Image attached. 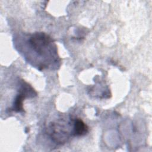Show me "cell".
Returning <instances> with one entry per match:
<instances>
[{
	"label": "cell",
	"instance_id": "cell-1",
	"mask_svg": "<svg viewBox=\"0 0 152 152\" xmlns=\"http://www.w3.org/2000/svg\"><path fill=\"white\" fill-rule=\"evenodd\" d=\"M51 42L50 38L43 33L34 34L29 40L30 44L33 49L40 55H42L45 52L46 47Z\"/></svg>",
	"mask_w": 152,
	"mask_h": 152
},
{
	"label": "cell",
	"instance_id": "cell-3",
	"mask_svg": "<svg viewBox=\"0 0 152 152\" xmlns=\"http://www.w3.org/2000/svg\"><path fill=\"white\" fill-rule=\"evenodd\" d=\"M26 96V94L20 91V93L16 97L14 104V110L15 111L18 112L23 111V102Z\"/></svg>",
	"mask_w": 152,
	"mask_h": 152
},
{
	"label": "cell",
	"instance_id": "cell-2",
	"mask_svg": "<svg viewBox=\"0 0 152 152\" xmlns=\"http://www.w3.org/2000/svg\"><path fill=\"white\" fill-rule=\"evenodd\" d=\"M74 135L77 136H81L85 135L88 132V126L81 119H77L74 124Z\"/></svg>",
	"mask_w": 152,
	"mask_h": 152
}]
</instances>
